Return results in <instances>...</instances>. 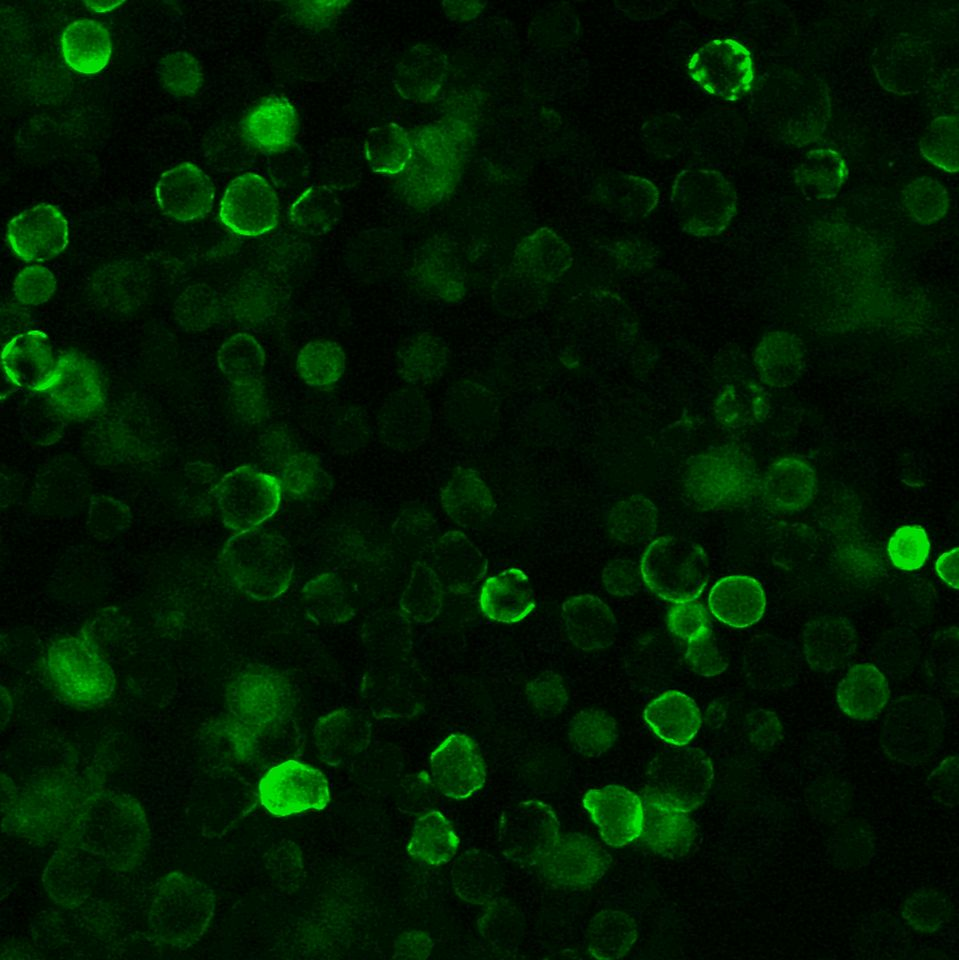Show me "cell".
I'll return each mask as SVG.
<instances>
[{
  "label": "cell",
  "instance_id": "obj_56",
  "mask_svg": "<svg viewBox=\"0 0 959 960\" xmlns=\"http://www.w3.org/2000/svg\"><path fill=\"white\" fill-rule=\"evenodd\" d=\"M396 952L401 957L426 958L432 947V940L423 932L413 931L401 936Z\"/></svg>",
  "mask_w": 959,
  "mask_h": 960
},
{
  "label": "cell",
  "instance_id": "obj_28",
  "mask_svg": "<svg viewBox=\"0 0 959 960\" xmlns=\"http://www.w3.org/2000/svg\"><path fill=\"white\" fill-rule=\"evenodd\" d=\"M439 578L455 594L469 592L485 575L486 560L461 534H446L437 551Z\"/></svg>",
  "mask_w": 959,
  "mask_h": 960
},
{
  "label": "cell",
  "instance_id": "obj_14",
  "mask_svg": "<svg viewBox=\"0 0 959 960\" xmlns=\"http://www.w3.org/2000/svg\"><path fill=\"white\" fill-rule=\"evenodd\" d=\"M430 773L442 794L454 800L470 797L486 781V765L477 744L465 734H451L432 752Z\"/></svg>",
  "mask_w": 959,
  "mask_h": 960
},
{
  "label": "cell",
  "instance_id": "obj_11",
  "mask_svg": "<svg viewBox=\"0 0 959 960\" xmlns=\"http://www.w3.org/2000/svg\"><path fill=\"white\" fill-rule=\"evenodd\" d=\"M558 836L559 821L554 811L538 800L521 802L501 818L500 846L514 861L537 865Z\"/></svg>",
  "mask_w": 959,
  "mask_h": 960
},
{
  "label": "cell",
  "instance_id": "obj_34",
  "mask_svg": "<svg viewBox=\"0 0 959 960\" xmlns=\"http://www.w3.org/2000/svg\"><path fill=\"white\" fill-rule=\"evenodd\" d=\"M659 523L655 504L643 495L625 496L608 512V527L618 541L634 545L654 535Z\"/></svg>",
  "mask_w": 959,
  "mask_h": 960
},
{
  "label": "cell",
  "instance_id": "obj_41",
  "mask_svg": "<svg viewBox=\"0 0 959 960\" xmlns=\"http://www.w3.org/2000/svg\"><path fill=\"white\" fill-rule=\"evenodd\" d=\"M217 361L221 371L236 384H246L263 370L265 353L262 346L250 334L240 332L220 347Z\"/></svg>",
  "mask_w": 959,
  "mask_h": 960
},
{
  "label": "cell",
  "instance_id": "obj_9",
  "mask_svg": "<svg viewBox=\"0 0 959 960\" xmlns=\"http://www.w3.org/2000/svg\"><path fill=\"white\" fill-rule=\"evenodd\" d=\"M261 805L276 817L324 809L330 801L329 784L315 767L287 760L266 772L259 782Z\"/></svg>",
  "mask_w": 959,
  "mask_h": 960
},
{
  "label": "cell",
  "instance_id": "obj_59",
  "mask_svg": "<svg viewBox=\"0 0 959 960\" xmlns=\"http://www.w3.org/2000/svg\"><path fill=\"white\" fill-rule=\"evenodd\" d=\"M123 3H124L123 1H121V2H120V1H117V2H115V1H109V2L93 1V2H85L84 4H85L89 9H91V10H93V11H95V12H107V11H111V10L115 9L117 6H120V5L123 4Z\"/></svg>",
  "mask_w": 959,
  "mask_h": 960
},
{
  "label": "cell",
  "instance_id": "obj_35",
  "mask_svg": "<svg viewBox=\"0 0 959 960\" xmlns=\"http://www.w3.org/2000/svg\"><path fill=\"white\" fill-rule=\"evenodd\" d=\"M341 211L340 201L331 189L314 185L301 193L291 204L288 218L297 230L320 236L335 227Z\"/></svg>",
  "mask_w": 959,
  "mask_h": 960
},
{
  "label": "cell",
  "instance_id": "obj_7",
  "mask_svg": "<svg viewBox=\"0 0 959 960\" xmlns=\"http://www.w3.org/2000/svg\"><path fill=\"white\" fill-rule=\"evenodd\" d=\"M281 491L274 476L246 465L222 478L215 497L226 525L243 532L257 528L277 511Z\"/></svg>",
  "mask_w": 959,
  "mask_h": 960
},
{
  "label": "cell",
  "instance_id": "obj_25",
  "mask_svg": "<svg viewBox=\"0 0 959 960\" xmlns=\"http://www.w3.org/2000/svg\"><path fill=\"white\" fill-rule=\"evenodd\" d=\"M644 720L661 740L680 747L687 745L698 733L701 712L691 697L668 690L646 706Z\"/></svg>",
  "mask_w": 959,
  "mask_h": 960
},
{
  "label": "cell",
  "instance_id": "obj_53",
  "mask_svg": "<svg viewBox=\"0 0 959 960\" xmlns=\"http://www.w3.org/2000/svg\"><path fill=\"white\" fill-rule=\"evenodd\" d=\"M685 658L692 669L704 677L721 674L728 666L711 636L688 643Z\"/></svg>",
  "mask_w": 959,
  "mask_h": 960
},
{
  "label": "cell",
  "instance_id": "obj_58",
  "mask_svg": "<svg viewBox=\"0 0 959 960\" xmlns=\"http://www.w3.org/2000/svg\"><path fill=\"white\" fill-rule=\"evenodd\" d=\"M958 563L959 548L956 547L941 554L935 564L938 576L954 589L959 587Z\"/></svg>",
  "mask_w": 959,
  "mask_h": 960
},
{
  "label": "cell",
  "instance_id": "obj_47",
  "mask_svg": "<svg viewBox=\"0 0 959 960\" xmlns=\"http://www.w3.org/2000/svg\"><path fill=\"white\" fill-rule=\"evenodd\" d=\"M922 154L947 171L958 169V121L952 116L935 119L920 141Z\"/></svg>",
  "mask_w": 959,
  "mask_h": 960
},
{
  "label": "cell",
  "instance_id": "obj_42",
  "mask_svg": "<svg viewBox=\"0 0 959 960\" xmlns=\"http://www.w3.org/2000/svg\"><path fill=\"white\" fill-rule=\"evenodd\" d=\"M443 588L431 568L418 565L400 601L403 612L418 623L432 621L441 610Z\"/></svg>",
  "mask_w": 959,
  "mask_h": 960
},
{
  "label": "cell",
  "instance_id": "obj_17",
  "mask_svg": "<svg viewBox=\"0 0 959 960\" xmlns=\"http://www.w3.org/2000/svg\"><path fill=\"white\" fill-rule=\"evenodd\" d=\"M643 805L641 842L668 857L686 854L697 836L695 822L683 811L645 786L639 795Z\"/></svg>",
  "mask_w": 959,
  "mask_h": 960
},
{
  "label": "cell",
  "instance_id": "obj_52",
  "mask_svg": "<svg viewBox=\"0 0 959 960\" xmlns=\"http://www.w3.org/2000/svg\"><path fill=\"white\" fill-rule=\"evenodd\" d=\"M641 572L628 559H616L603 570L602 581L608 593L618 597L636 594L641 585Z\"/></svg>",
  "mask_w": 959,
  "mask_h": 960
},
{
  "label": "cell",
  "instance_id": "obj_49",
  "mask_svg": "<svg viewBox=\"0 0 959 960\" xmlns=\"http://www.w3.org/2000/svg\"><path fill=\"white\" fill-rule=\"evenodd\" d=\"M667 622L671 632L687 643L712 636L706 609L695 600L675 603L669 609Z\"/></svg>",
  "mask_w": 959,
  "mask_h": 960
},
{
  "label": "cell",
  "instance_id": "obj_15",
  "mask_svg": "<svg viewBox=\"0 0 959 960\" xmlns=\"http://www.w3.org/2000/svg\"><path fill=\"white\" fill-rule=\"evenodd\" d=\"M582 802L608 845L620 847L639 838L643 825L639 795L622 786L608 785L587 791Z\"/></svg>",
  "mask_w": 959,
  "mask_h": 960
},
{
  "label": "cell",
  "instance_id": "obj_22",
  "mask_svg": "<svg viewBox=\"0 0 959 960\" xmlns=\"http://www.w3.org/2000/svg\"><path fill=\"white\" fill-rule=\"evenodd\" d=\"M708 606L722 623L734 628H746L762 618L766 597L756 579L746 575H730L713 585Z\"/></svg>",
  "mask_w": 959,
  "mask_h": 960
},
{
  "label": "cell",
  "instance_id": "obj_1",
  "mask_svg": "<svg viewBox=\"0 0 959 960\" xmlns=\"http://www.w3.org/2000/svg\"><path fill=\"white\" fill-rule=\"evenodd\" d=\"M223 556L232 581L251 598L273 599L290 585L294 560L286 540L274 530L240 532L229 540Z\"/></svg>",
  "mask_w": 959,
  "mask_h": 960
},
{
  "label": "cell",
  "instance_id": "obj_20",
  "mask_svg": "<svg viewBox=\"0 0 959 960\" xmlns=\"http://www.w3.org/2000/svg\"><path fill=\"white\" fill-rule=\"evenodd\" d=\"M48 336L29 330L13 337L2 350V365L7 376L19 386L49 388L56 368Z\"/></svg>",
  "mask_w": 959,
  "mask_h": 960
},
{
  "label": "cell",
  "instance_id": "obj_24",
  "mask_svg": "<svg viewBox=\"0 0 959 960\" xmlns=\"http://www.w3.org/2000/svg\"><path fill=\"white\" fill-rule=\"evenodd\" d=\"M479 605L482 613L492 620L516 623L533 611L536 601L527 576L519 569L510 568L485 581Z\"/></svg>",
  "mask_w": 959,
  "mask_h": 960
},
{
  "label": "cell",
  "instance_id": "obj_37",
  "mask_svg": "<svg viewBox=\"0 0 959 960\" xmlns=\"http://www.w3.org/2000/svg\"><path fill=\"white\" fill-rule=\"evenodd\" d=\"M770 410L765 391L754 384L727 386L715 404L718 421L728 428H741L762 422Z\"/></svg>",
  "mask_w": 959,
  "mask_h": 960
},
{
  "label": "cell",
  "instance_id": "obj_32",
  "mask_svg": "<svg viewBox=\"0 0 959 960\" xmlns=\"http://www.w3.org/2000/svg\"><path fill=\"white\" fill-rule=\"evenodd\" d=\"M49 388H52L53 397L65 405H90L99 397L96 368L78 352H63L57 359Z\"/></svg>",
  "mask_w": 959,
  "mask_h": 960
},
{
  "label": "cell",
  "instance_id": "obj_39",
  "mask_svg": "<svg viewBox=\"0 0 959 960\" xmlns=\"http://www.w3.org/2000/svg\"><path fill=\"white\" fill-rule=\"evenodd\" d=\"M342 347L330 340H314L299 352L296 369L303 381L312 387H325L337 382L345 370Z\"/></svg>",
  "mask_w": 959,
  "mask_h": 960
},
{
  "label": "cell",
  "instance_id": "obj_16",
  "mask_svg": "<svg viewBox=\"0 0 959 960\" xmlns=\"http://www.w3.org/2000/svg\"><path fill=\"white\" fill-rule=\"evenodd\" d=\"M160 210L178 221L203 218L213 207L214 187L208 175L190 162L163 172L155 187Z\"/></svg>",
  "mask_w": 959,
  "mask_h": 960
},
{
  "label": "cell",
  "instance_id": "obj_51",
  "mask_svg": "<svg viewBox=\"0 0 959 960\" xmlns=\"http://www.w3.org/2000/svg\"><path fill=\"white\" fill-rule=\"evenodd\" d=\"M526 695L531 705L547 715L562 712L568 694L563 678L552 671H545L526 686Z\"/></svg>",
  "mask_w": 959,
  "mask_h": 960
},
{
  "label": "cell",
  "instance_id": "obj_6",
  "mask_svg": "<svg viewBox=\"0 0 959 960\" xmlns=\"http://www.w3.org/2000/svg\"><path fill=\"white\" fill-rule=\"evenodd\" d=\"M646 785L663 800L690 812L705 801L714 777L708 754L699 748H670L649 764Z\"/></svg>",
  "mask_w": 959,
  "mask_h": 960
},
{
  "label": "cell",
  "instance_id": "obj_44",
  "mask_svg": "<svg viewBox=\"0 0 959 960\" xmlns=\"http://www.w3.org/2000/svg\"><path fill=\"white\" fill-rule=\"evenodd\" d=\"M845 165L841 156L830 149L812 151L798 175L803 187L815 196L831 197L841 187Z\"/></svg>",
  "mask_w": 959,
  "mask_h": 960
},
{
  "label": "cell",
  "instance_id": "obj_43",
  "mask_svg": "<svg viewBox=\"0 0 959 960\" xmlns=\"http://www.w3.org/2000/svg\"><path fill=\"white\" fill-rule=\"evenodd\" d=\"M403 373L410 379H432L447 361L442 341L430 334H421L406 343L399 352Z\"/></svg>",
  "mask_w": 959,
  "mask_h": 960
},
{
  "label": "cell",
  "instance_id": "obj_29",
  "mask_svg": "<svg viewBox=\"0 0 959 960\" xmlns=\"http://www.w3.org/2000/svg\"><path fill=\"white\" fill-rule=\"evenodd\" d=\"M514 259L527 277L548 281L561 276L572 262L566 243L546 228L524 238L515 250Z\"/></svg>",
  "mask_w": 959,
  "mask_h": 960
},
{
  "label": "cell",
  "instance_id": "obj_36",
  "mask_svg": "<svg viewBox=\"0 0 959 960\" xmlns=\"http://www.w3.org/2000/svg\"><path fill=\"white\" fill-rule=\"evenodd\" d=\"M366 731V722L360 715L350 709H341L319 720L314 737L325 758L340 760L357 749Z\"/></svg>",
  "mask_w": 959,
  "mask_h": 960
},
{
  "label": "cell",
  "instance_id": "obj_5",
  "mask_svg": "<svg viewBox=\"0 0 959 960\" xmlns=\"http://www.w3.org/2000/svg\"><path fill=\"white\" fill-rule=\"evenodd\" d=\"M48 666L55 688L72 703L95 705L113 691L112 671L87 639L70 637L56 643L50 650Z\"/></svg>",
  "mask_w": 959,
  "mask_h": 960
},
{
  "label": "cell",
  "instance_id": "obj_40",
  "mask_svg": "<svg viewBox=\"0 0 959 960\" xmlns=\"http://www.w3.org/2000/svg\"><path fill=\"white\" fill-rule=\"evenodd\" d=\"M617 736L615 719L600 709L582 710L570 722V741L578 753L587 757H598L606 752Z\"/></svg>",
  "mask_w": 959,
  "mask_h": 960
},
{
  "label": "cell",
  "instance_id": "obj_4",
  "mask_svg": "<svg viewBox=\"0 0 959 960\" xmlns=\"http://www.w3.org/2000/svg\"><path fill=\"white\" fill-rule=\"evenodd\" d=\"M731 183L714 169L690 167L677 174L671 206L679 225L695 236L719 234L736 214Z\"/></svg>",
  "mask_w": 959,
  "mask_h": 960
},
{
  "label": "cell",
  "instance_id": "obj_46",
  "mask_svg": "<svg viewBox=\"0 0 959 960\" xmlns=\"http://www.w3.org/2000/svg\"><path fill=\"white\" fill-rule=\"evenodd\" d=\"M158 74L165 90L179 97L195 95L204 80L200 63L183 51L165 55L159 61Z\"/></svg>",
  "mask_w": 959,
  "mask_h": 960
},
{
  "label": "cell",
  "instance_id": "obj_48",
  "mask_svg": "<svg viewBox=\"0 0 959 960\" xmlns=\"http://www.w3.org/2000/svg\"><path fill=\"white\" fill-rule=\"evenodd\" d=\"M887 550L896 568L913 571L921 568L925 563L930 551V542L926 531L921 526L905 525L892 534Z\"/></svg>",
  "mask_w": 959,
  "mask_h": 960
},
{
  "label": "cell",
  "instance_id": "obj_38",
  "mask_svg": "<svg viewBox=\"0 0 959 960\" xmlns=\"http://www.w3.org/2000/svg\"><path fill=\"white\" fill-rule=\"evenodd\" d=\"M411 153L412 146L407 133L396 124L374 127L365 137V158L377 173H400L408 164Z\"/></svg>",
  "mask_w": 959,
  "mask_h": 960
},
{
  "label": "cell",
  "instance_id": "obj_8",
  "mask_svg": "<svg viewBox=\"0 0 959 960\" xmlns=\"http://www.w3.org/2000/svg\"><path fill=\"white\" fill-rule=\"evenodd\" d=\"M687 71L703 90L728 101L745 95L754 80L751 53L730 38H716L703 44L690 57Z\"/></svg>",
  "mask_w": 959,
  "mask_h": 960
},
{
  "label": "cell",
  "instance_id": "obj_45",
  "mask_svg": "<svg viewBox=\"0 0 959 960\" xmlns=\"http://www.w3.org/2000/svg\"><path fill=\"white\" fill-rule=\"evenodd\" d=\"M901 201L907 212L921 223L939 220L948 208L945 188L937 180L927 177L908 184L902 191Z\"/></svg>",
  "mask_w": 959,
  "mask_h": 960
},
{
  "label": "cell",
  "instance_id": "obj_31",
  "mask_svg": "<svg viewBox=\"0 0 959 960\" xmlns=\"http://www.w3.org/2000/svg\"><path fill=\"white\" fill-rule=\"evenodd\" d=\"M459 845V837L450 822L441 812L433 810L415 821L407 852L417 861L437 867L449 862Z\"/></svg>",
  "mask_w": 959,
  "mask_h": 960
},
{
  "label": "cell",
  "instance_id": "obj_19",
  "mask_svg": "<svg viewBox=\"0 0 959 960\" xmlns=\"http://www.w3.org/2000/svg\"><path fill=\"white\" fill-rule=\"evenodd\" d=\"M816 492L815 471L805 461L794 457L772 463L761 479L763 500L776 512H799L811 503Z\"/></svg>",
  "mask_w": 959,
  "mask_h": 960
},
{
  "label": "cell",
  "instance_id": "obj_12",
  "mask_svg": "<svg viewBox=\"0 0 959 960\" xmlns=\"http://www.w3.org/2000/svg\"><path fill=\"white\" fill-rule=\"evenodd\" d=\"M611 857L592 838L570 833L559 835L536 866L551 882L569 887H585L597 882L609 869Z\"/></svg>",
  "mask_w": 959,
  "mask_h": 960
},
{
  "label": "cell",
  "instance_id": "obj_2",
  "mask_svg": "<svg viewBox=\"0 0 959 960\" xmlns=\"http://www.w3.org/2000/svg\"><path fill=\"white\" fill-rule=\"evenodd\" d=\"M760 485L752 458L733 445L709 449L687 461L685 487L703 509L746 504L760 494Z\"/></svg>",
  "mask_w": 959,
  "mask_h": 960
},
{
  "label": "cell",
  "instance_id": "obj_30",
  "mask_svg": "<svg viewBox=\"0 0 959 960\" xmlns=\"http://www.w3.org/2000/svg\"><path fill=\"white\" fill-rule=\"evenodd\" d=\"M755 362L765 383L774 387L788 386L801 374L802 344L790 333H770L757 348Z\"/></svg>",
  "mask_w": 959,
  "mask_h": 960
},
{
  "label": "cell",
  "instance_id": "obj_55",
  "mask_svg": "<svg viewBox=\"0 0 959 960\" xmlns=\"http://www.w3.org/2000/svg\"><path fill=\"white\" fill-rule=\"evenodd\" d=\"M745 730L754 745L766 748L781 738L783 727L774 712L758 709L746 716Z\"/></svg>",
  "mask_w": 959,
  "mask_h": 960
},
{
  "label": "cell",
  "instance_id": "obj_57",
  "mask_svg": "<svg viewBox=\"0 0 959 960\" xmlns=\"http://www.w3.org/2000/svg\"><path fill=\"white\" fill-rule=\"evenodd\" d=\"M306 7L303 10L302 19L305 23L312 25H325L337 14V12L346 4L345 2H305Z\"/></svg>",
  "mask_w": 959,
  "mask_h": 960
},
{
  "label": "cell",
  "instance_id": "obj_18",
  "mask_svg": "<svg viewBox=\"0 0 959 960\" xmlns=\"http://www.w3.org/2000/svg\"><path fill=\"white\" fill-rule=\"evenodd\" d=\"M857 647V633L849 619L821 615L806 624L803 651L813 670L830 672L849 662Z\"/></svg>",
  "mask_w": 959,
  "mask_h": 960
},
{
  "label": "cell",
  "instance_id": "obj_13",
  "mask_svg": "<svg viewBox=\"0 0 959 960\" xmlns=\"http://www.w3.org/2000/svg\"><path fill=\"white\" fill-rule=\"evenodd\" d=\"M7 238L17 257L46 261L60 255L68 245V222L52 204L40 203L21 211L7 226Z\"/></svg>",
  "mask_w": 959,
  "mask_h": 960
},
{
  "label": "cell",
  "instance_id": "obj_33",
  "mask_svg": "<svg viewBox=\"0 0 959 960\" xmlns=\"http://www.w3.org/2000/svg\"><path fill=\"white\" fill-rule=\"evenodd\" d=\"M637 935V925L629 914L603 910L588 925V951L597 959H619L631 950Z\"/></svg>",
  "mask_w": 959,
  "mask_h": 960
},
{
  "label": "cell",
  "instance_id": "obj_54",
  "mask_svg": "<svg viewBox=\"0 0 959 960\" xmlns=\"http://www.w3.org/2000/svg\"><path fill=\"white\" fill-rule=\"evenodd\" d=\"M425 267L424 285L430 293L452 300V294L457 298L458 293L463 291L460 276L456 274V268L450 267L447 259L428 257Z\"/></svg>",
  "mask_w": 959,
  "mask_h": 960
},
{
  "label": "cell",
  "instance_id": "obj_21",
  "mask_svg": "<svg viewBox=\"0 0 959 960\" xmlns=\"http://www.w3.org/2000/svg\"><path fill=\"white\" fill-rule=\"evenodd\" d=\"M565 632L574 646L584 651L610 646L616 634V619L611 608L600 598L582 594L562 604Z\"/></svg>",
  "mask_w": 959,
  "mask_h": 960
},
{
  "label": "cell",
  "instance_id": "obj_23",
  "mask_svg": "<svg viewBox=\"0 0 959 960\" xmlns=\"http://www.w3.org/2000/svg\"><path fill=\"white\" fill-rule=\"evenodd\" d=\"M242 130L247 141L265 153L285 151L298 133V115L285 98L270 97L257 104L244 118Z\"/></svg>",
  "mask_w": 959,
  "mask_h": 960
},
{
  "label": "cell",
  "instance_id": "obj_26",
  "mask_svg": "<svg viewBox=\"0 0 959 960\" xmlns=\"http://www.w3.org/2000/svg\"><path fill=\"white\" fill-rule=\"evenodd\" d=\"M890 697L887 679L872 663L850 667L838 683L836 699L841 711L856 720H869L881 713Z\"/></svg>",
  "mask_w": 959,
  "mask_h": 960
},
{
  "label": "cell",
  "instance_id": "obj_3",
  "mask_svg": "<svg viewBox=\"0 0 959 960\" xmlns=\"http://www.w3.org/2000/svg\"><path fill=\"white\" fill-rule=\"evenodd\" d=\"M642 581L657 597L682 603L696 600L709 579V561L697 543L674 536L652 541L640 561Z\"/></svg>",
  "mask_w": 959,
  "mask_h": 960
},
{
  "label": "cell",
  "instance_id": "obj_27",
  "mask_svg": "<svg viewBox=\"0 0 959 960\" xmlns=\"http://www.w3.org/2000/svg\"><path fill=\"white\" fill-rule=\"evenodd\" d=\"M65 62L82 74L99 73L111 56L108 29L92 19H78L66 26L61 37Z\"/></svg>",
  "mask_w": 959,
  "mask_h": 960
},
{
  "label": "cell",
  "instance_id": "obj_10",
  "mask_svg": "<svg viewBox=\"0 0 959 960\" xmlns=\"http://www.w3.org/2000/svg\"><path fill=\"white\" fill-rule=\"evenodd\" d=\"M279 216L275 190L263 176L252 172L233 179L220 202L221 222L242 237H257L273 230Z\"/></svg>",
  "mask_w": 959,
  "mask_h": 960
},
{
  "label": "cell",
  "instance_id": "obj_50",
  "mask_svg": "<svg viewBox=\"0 0 959 960\" xmlns=\"http://www.w3.org/2000/svg\"><path fill=\"white\" fill-rule=\"evenodd\" d=\"M55 290L54 274L39 264L21 270L13 282L14 297L24 305H41L50 300Z\"/></svg>",
  "mask_w": 959,
  "mask_h": 960
}]
</instances>
